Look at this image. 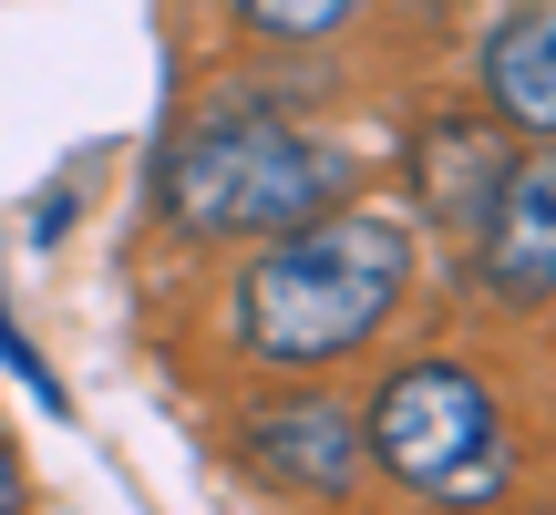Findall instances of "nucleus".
<instances>
[{
    "label": "nucleus",
    "instance_id": "f03ea898",
    "mask_svg": "<svg viewBox=\"0 0 556 515\" xmlns=\"http://www.w3.org/2000/svg\"><path fill=\"white\" fill-rule=\"evenodd\" d=\"M165 217L186 238H278L351 197V155L299 135L278 103H217L165 145Z\"/></svg>",
    "mask_w": 556,
    "mask_h": 515
},
{
    "label": "nucleus",
    "instance_id": "20e7f679",
    "mask_svg": "<svg viewBox=\"0 0 556 515\" xmlns=\"http://www.w3.org/2000/svg\"><path fill=\"white\" fill-rule=\"evenodd\" d=\"M475 278H484V299H505V310H536V299H556V155L505 165V176H495V197H484Z\"/></svg>",
    "mask_w": 556,
    "mask_h": 515
},
{
    "label": "nucleus",
    "instance_id": "7ed1b4c3",
    "mask_svg": "<svg viewBox=\"0 0 556 515\" xmlns=\"http://www.w3.org/2000/svg\"><path fill=\"white\" fill-rule=\"evenodd\" d=\"M361 454L392 485L443 495V505H484L516 475V434H505L495 392H484L464 361H413V372L381 381L371 423H361Z\"/></svg>",
    "mask_w": 556,
    "mask_h": 515
},
{
    "label": "nucleus",
    "instance_id": "6e6552de",
    "mask_svg": "<svg viewBox=\"0 0 556 515\" xmlns=\"http://www.w3.org/2000/svg\"><path fill=\"white\" fill-rule=\"evenodd\" d=\"M0 515H21V464H11V443H0Z\"/></svg>",
    "mask_w": 556,
    "mask_h": 515
},
{
    "label": "nucleus",
    "instance_id": "39448f33",
    "mask_svg": "<svg viewBox=\"0 0 556 515\" xmlns=\"http://www.w3.org/2000/svg\"><path fill=\"white\" fill-rule=\"evenodd\" d=\"M248 464H258L268 485H289V495H351L361 485V423L340 413V402H319V392H299V402H268V413H248Z\"/></svg>",
    "mask_w": 556,
    "mask_h": 515
},
{
    "label": "nucleus",
    "instance_id": "f257e3e1",
    "mask_svg": "<svg viewBox=\"0 0 556 515\" xmlns=\"http://www.w3.org/2000/svg\"><path fill=\"white\" fill-rule=\"evenodd\" d=\"M413 238L371 206H319V217L278 227L227 289V330L268 372H319V361L361 351L381 319L402 310Z\"/></svg>",
    "mask_w": 556,
    "mask_h": 515
},
{
    "label": "nucleus",
    "instance_id": "423d86ee",
    "mask_svg": "<svg viewBox=\"0 0 556 515\" xmlns=\"http://www.w3.org/2000/svg\"><path fill=\"white\" fill-rule=\"evenodd\" d=\"M484 114L495 135H556V0L484 32Z\"/></svg>",
    "mask_w": 556,
    "mask_h": 515
},
{
    "label": "nucleus",
    "instance_id": "0eeeda50",
    "mask_svg": "<svg viewBox=\"0 0 556 515\" xmlns=\"http://www.w3.org/2000/svg\"><path fill=\"white\" fill-rule=\"evenodd\" d=\"M351 11H361V0H238V21L258 41H330Z\"/></svg>",
    "mask_w": 556,
    "mask_h": 515
}]
</instances>
